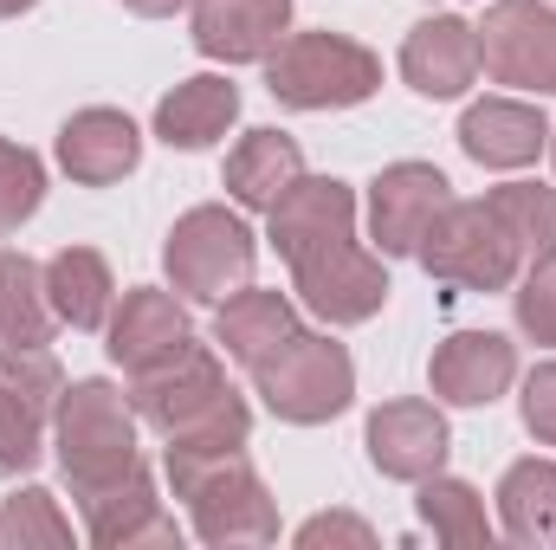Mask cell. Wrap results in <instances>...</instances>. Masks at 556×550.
Instances as JSON below:
<instances>
[{
  "mask_svg": "<svg viewBox=\"0 0 556 550\" xmlns=\"http://www.w3.org/2000/svg\"><path fill=\"white\" fill-rule=\"evenodd\" d=\"M551 155H556V124H551Z\"/></svg>",
  "mask_w": 556,
  "mask_h": 550,
  "instance_id": "37",
  "label": "cell"
},
{
  "mask_svg": "<svg viewBox=\"0 0 556 550\" xmlns=\"http://www.w3.org/2000/svg\"><path fill=\"white\" fill-rule=\"evenodd\" d=\"M0 383L13 396H26L39 414H52L59 396H65V370L46 343H0Z\"/></svg>",
  "mask_w": 556,
  "mask_h": 550,
  "instance_id": "30",
  "label": "cell"
},
{
  "mask_svg": "<svg viewBox=\"0 0 556 550\" xmlns=\"http://www.w3.org/2000/svg\"><path fill=\"white\" fill-rule=\"evenodd\" d=\"M291 33V0H194V46L220 65L273 59Z\"/></svg>",
  "mask_w": 556,
  "mask_h": 550,
  "instance_id": "18",
  "label": "cell"
},
{
  "mask_svg": "<svg viewBox=\"0 0 556 550\" xmlns=\"http://www.w3.org/2000/svg\"><path fill=\"white\" fill-rule=\"evenodd\" d=\"M479 72H485V59H479V26H466V20H453V13L420 20L415 33H408V46H402V78L415 85L420 98H433V104L466 98V85H472Z\"/></svg>",
  "mask_w": 556,
  "mask_h": 550,
  "instance_id": "16",
  "label": "cell"
},
{
  "mask_svg": "<svg viewBox=\"0 0 556 550\" xmlns=\"http://www.w3.org/2000/svg\"><path fill=\"white\" fill-rule=\"evenodd\" d=\"M266 91L291 111H350L382 91V59L343 33H285L266 59Z\"/></svg>",
  "mask_w": 556,
  "mask_h": 550,
  "instance_id": "4",
  "label": "cell"
},
{
  "mask_svg": "<svg viewBox=\"0 0 556 550\" xmlns=\"http://www.w3.org/2000/svg\"><path fill=\"white\" fill-rule=\"evenodd\" d=\"M291 285H298L304 311H317L324 324H369L389 304V291H395L389 273H382V260L369 247H356V234L317 247L311 260H298L291 266Z\"/></svg>",
  "mask_w": 556,
  "mask_h": 550,
  "instance_id": "8",
  "label": "cell"
},
{
  "mask_svg": "<svg viewBox=\"0 0 556 550\" xmlns=\"http://www.w3.org/2000/svg\"><path fill=\"white\" fill-rule=\"evenodd\" d=\"M459 149L479 168H525L551 149V117L518 98H485L459 117Z\"/></svg>",
  "mask_w": 556,
  "mask_h": 550,
  "instance_id": "19",
  "label": "cell"
},
{
  "mask_svg": "<svg viewBox=\"0 0 556 550\" xmlns=\"http://www.w3.org/2000/svg\"><path fill=\"white\" fill-rule=\"evenodd\" d=\"M479 59L498 85L556 91V7L544 0H492L479 26Z\"/></svg>",
  "mask_w": 556,
  "mask_h": 550,
  "instance_id": "9",
  "label": "cell"
},
{
  "mask_svg": "<svg viewBox=\"0 0 556 550\" xmlns=\"http://www.w3.org/2000/svg\"><path fill=\"white\" fill-rule=\"evenodd\" d=\"M46 427H52V414H39L26 396H13L0 383V473H33L46 453Z\"/></svg>",
  "mask_w": 556,
  "mask_h": 550,
  "instance_id": "31",
  "label": "cell"
},
{
  "mask_svg": "<svg viewBox=\"0 0 556 550\" xmlns=\"http://www.w3.org/2000/svg\"><path fill=\"white\" fill-rule=\"evenodd\" d=\"M52 447H59V473L72 479V499H85L98 486H117L124 473L142 466L137 402L104 376L65 383V396L52 409Z\"/></svg>",
  "mask_w": 556,
  "mask_h": 550,
  "instance_id": "3",
  "label": "cell"
},
{
  "mask_svg": "<svg viewBox=\"0 0 556 550\" xmlns=\"http://www.w3.org/2000/svg\"><path fill=\"white\" fill-rule=\"evenodd\" d=\"M304 175V149L285 137V130H247L227 155V195L253 214H273L278 195Z\"/></svg>",
  "mask_w": 556,
  "mask_h": 550,
  "instance_id": "22",
  "label": "cell"
},
{
  "mask_svg": "<svg viewBox=\"0 0 556 550\" xmlns=\"http://www.w3.org/2000/svg\"><path fill=\"white\" fill-rule=\"evenodd\" d=\"M446 201H453V182L433 162H389L369 182V240L382 247V260H408Z\"/></svg>",
  "mask_w": 556,
  "mask_h": 550,
  "instance_id": "10",
  "label": "cell"
},
{
  "mask_svg": "<svg viewBox=\"0 0 556 550\" xmlns=\"http://www.w3.org/2000/svg\"><path fill=\"white\" fill-rule=\"evenodd\" d=\"M46 201V162L26 149V142H7L0 137V234L26 227Z\"/></svg>",
  "mask_w": 556,
  "mask_h": 550,
  "instance_id": "29",
  "label": "cell"
},
{
  "mask_svg": "<svg viewBox=\"0 0 556 550\" xmlns=\"http://www.w3.org/2000/svg\"><path fill=\"white\" fill-rule=\"evenodd\" d=\"M253 389L260 402L291 421V427H317V421H337V414L356 402V363L337 337H317V330H298L273 363L253 370Z\"/></svg>",
  "mask_w": 556,
  "mask_h": 550,
  "instance_id": "6",
  "label": "cell"
},
{
  "mask_svg": "<svg viewBox=\"0 0 556 550\" xmlns=\"http://www.w3.org/2000/svg\"><path fill=\"white\" fill-rule=\"evenodd\" d=\"M518 330L556 350V260H538L518 285Z\"/></svg>",
  "mask_w": 556,
  "mask_h": 550,
  "instance_id": "32",
  "label": "cell"
},
{
  "mask_svg": "<svg viewBox=\"0 0 556 550\" xmlns=\"http://www.w3.org/2000/svg\"><path fill=\"white\" fill-rule=\"evenodd\" d=\"M525 427L538 434V447H556V363L525 376Z\"/></svg>",
  "mask_w": 556,
  "mask_h": 550,
  "instance_id": "33",
  "label": "cell"
},
{
  "mask_svg": "<svg viewBox=\"0 0 556 550\" xmlns=\"http://www.w3.org/2000/svg\"><path fill=\"white\" fill-rule=\"evenodd\" d=\"M298 330H304V324H298L291 298H285V291H260V285H240L233 298H220V317H214V343H220L240 370L273 363Z\"/></svg>",
  "mask_w": 556,
  "mask_h": 550,
  "instance_id": "20",
  "label": "cell"
},
{
  "mask_svg": "<svg viewBox=\"0 0 556 550\" xmlns=\"http://www.w3.org/2000/svg\"><path fill=\"white\" fill-rule=\"evenodd\" d=\"M427 376H433L440 402H453V409H492L511 389V376H518V350L498 330H453L433 350Z\"/></svg>",
  "mask_w": 556,
  "mask_h": 550,
  "instance_id": "14",
  "label": "cell"
},
{
  "mask_svg": "<svg viewBox=\"0 0 556 550\" xmlns=\"http://www.w3.org/2000/svg\"><path fill=\"white\" fill-rule=\"evenodd\" d=\"M266 221H273V247L285 253V266H298V260H311L317 247L356 234V195H350V182H337V175H298V182L278 195V208Z\"/></svg>",
  "mask_w": 556,
  "mask_h": 550,
  "instance_id": "12",
  "label": "cell"
},
{
  "mask_svg": "<svg viewBox=\"0 0 556 550\" xmlns=\"http://www.w3.org/2000/svg\"><path fill=\"white\" fill-rule=\"evenodd\" d=\"M46 298H52L59 324H72V330H104V324H111V298H117L111 260L91 253V247L52 253V260H46Z\"/></svg>",
  "mask_w": 556,
  "mask_h": 550,
  "instance_id": "23",
  "label": "cell"
},
{
  "mask_svg": "<svg viewBox=\"0 0 556 550\" xmlns=\"http://www.w3.org/2000/svg\"><path fill=\"white\" fill-rule=\"evenodd\" d=\"M78 505H85V532H91V545H104V550L181 545V525H175V518L162 512V499H155V479H149V466L124 473L117 486H98V492H85Z\"/></svg>",
  "mask_w": 556,
  "mask_h": 550,
  "instance_id": "15",
  "label": "cell"
},
{
  "mask_svg": "<svg viewBox=\"0 0 556 550\" xmlns=\"http://www.w3.org/2000/svg\"><path fill=\"white\" fill-rule=\"evenodd\" d=\"M485 208L498 214V227L511 234L525 266L556 260V188H544V182H505V188L485 195Z\"/></svg>",
  "mask_w": 556,
  "mask_h": 550,
  "instance_id": "26",
  "label": "cell"
},
{
  "mask_svg": "<svg viewBox=\"0 0 556 550\" xmlns=\"http://www.w3.org/2000/svg\"><path fill=\"white\" fill-rule=\"evenodd\" d=\"M253 260H260L253 227H247L233 208H220V201L188 208V214L175 221L168 247H162L168 285H175L181 298H194V304H220V298H233L240 285H253Z\"/></svg>",
  "mask_w": 556,
  "mask_h": 550,
  "instance_id": "5",
  "label": "cell"
},
{
  "mask_svg": "<svg viewBox=\"0 0 556 550\" xmlns=\"http://www.w3.org/2000/svg\"><path fill=\"white\" fill-rule=\"evenodd\" d=\"M415 260L427 266V278L459 285V291H505L518 278V247L498 227V214L485 201H446L433 214V227L420 234Z\"/></svg>",
  "mask_w": 556,
  "mask_h": 550,
  "instance_id": "7",
  "label": "cell"
},
{
  "mask_svg": "<svg viewBox=\"0 0 556 550\" xmlns=\"http://www.w3.org/2000/svg\"><path fill=\"white\" fill-rule=\"evenodd\" d=\"M233 124H240V85L233 78H214V72L181 78L155 104V137L168 142V149H214Z\"/></svg>",
  "mask_w": 556,
  "mask_h": 550,
  "instance_id": "21",
  "label": "cell"
},
{
  "mask_svg": "<svg viewBox=\"0 0 556 550\" xmlns=\"http://www.w3.org/2000/svg\"><path fill=\"white\" fill-rule=\"evenodd\" d=\"M130 13H142V20H168V13H181V7H194V0H124Z\"/></svg>",
  "mask_w": 556,
  "mask_h": 550,
  "instance_id": "35",
  "label": "cell"
},
{
  "mask_svg": "<svg viewBox=\"0 0 556 550\" xmlns=\"http://www.w3.org/2000/svg\"><path fill=\"white\" fill-rule=\"evenodd\" d=\"M137 162H142V130L124 111L91 104V111L65 117V130H59V168H65L78 188H111V182H124Z\"/></svg>",
  "mask_w": 556,
  "mask_h": 550,
  "instance_id": "17",
  "label": "cell"
},
{
  "mask_svg": "<svg viewBox=\"0 0 556 550\" xmlns=\"http://www.w3.org/2000/svg\"><path fill=\"white\" fill-rule=\"evenodd\" d=\"M130 402H137V421H149L168 447H247L253 434V409L233 396L220 357L201 343L142 370L130 383Z\"/></svg>",
  "mask_w": 556,
  "mask_h": 550,
  "instance_id": "1",
  "label": "cell"
},
{
  "mask_svg": "<svg viewBox=\"0 0 556 550\" xmlns=\"http://www.w3.org/2000/svg\"><path fill=\"white\" fill-rule=\"evenodd\" d=\"M111 363L117 370H155V363H168V357H181L188 343H194V324H188V311L175 304V291H155V285H137V291H124V304L111 311Z\"/></svg>",
  "mask_w": 556,
  "mask_h": 550,
  "instance_id": "13",
  "label": "cell"
},
{
  "mask_svg": "<svg viewBox=\"0 0 556 550\" xmlns=\"http://www.w3.org/2000/svg\"><path fill=\"white\" fill-rule=\"evenodd\" d=\"M72 545V518L59 512V499L46 486H20L0 499V550H65Z\"/></svg>",
  "mask_w": 556,
  "mask_h": 550,
  "instance_id": "28",
  "label": "cell"
},
{
  "mask_svg": "<svg viewBox=\"0 0 556 550\" xmlns=\"http://www.w3.org/2000/svg\"><path fill=\"white\" fill-rule=\"evenodd\" d=\"M498 525L511 545L556 550V460H518L498 479Z\"/></svg>",
  "mask_w": 556,
  "mask_h": 550,
  "instance_id": "24",
  "label": "cell"
},
{
  "mask_svg": "<svg viewBox=\"0 0 556 550\" xmlns=\"http://www.w3.org/2000/svg\"><path fill=\"white\" fill-rule=\"evenodd\" d=\"M59 311L46 298V266L0 247V343H52Z\"/></svg>",
  "mask_w": 556,
  "mask_h": 550,
  "instance_id": "25",
  "label": "cell"
},
{
  "mask_svg": "<svg viewBox=\"0 0 556 550\" xmlns=\"http://www.w3.org/2000/svg\"><path fill=\"white\" fill-rule=\"evenodd\" d=\"M168 486L188 505V525L201 545L227 550L278 538V505L266 479L253 473L247 447H168Z\"/></svg>",
  "mask_w": 556,
  "mask_h": 550,
  "instance_id": "2",
  "label": "cell"
},
{
  "mask_svg": "<svg viewBox=\"0 0 556 550\" xmlns=\"http://www.w3.org/2000/svg\"><path fill=\"white\" fill-rule=\"evenodd\" d=\"M298 545L317 550V545H376V532L363 525V518H350V512H324V518H304L298 525Z\"/></svg>",
  "mask_w": 556,
  "mask_h": 550,
  "instance_id": "34",
  "label": "cell"
},
{
  "mask_svg": "<svg viewBox=\"0 0 556 550\" xmlns=\"http://www.w3.org/2000/svg\"><path fill=\"white\" fill-rule=\"evenodd\" d=\"M363 447H369V460H376V473H382V479L420 486L427 473H440V466H446L453 434H446V414L433 409V402L402 396V402H382V409L369 414Z\"/></svg>",
  "mask_w": 556,
  "mask_h": 550,
  "instance_id": "11",
  "label": "cell"
},
{
  "mask_svg": "<svg viewBox=\"0 0 556 550\" xmlns=\"http://www.w3.org/2000/svg\"><path fill=\"white\" fill-rule=\"evenodd\" d=\"M39 0H0V20H13V13H33Z\"/></svg>",
  "mask_w": 556,
  "mask_h": 550,
  "instance_id": "36",
  "label": "cell"
},
{
  "mask_svg": "<svg viewBox=\"0 0 556 550\" xmlns=\"http://www.w3.org/2000/svg\"><path fill=\"white\" fill-rule=\"evenodd\" d=\"M420 518L433 525V538L453 550H485L492 545V518H485V499L466 486V479H446V473H427L420 479Z\"/></svg>",
  "mask_w": 556,
  "mask_h": 550,
  "instance_id": "27",
  "label": "cell"
}]
</instances>
